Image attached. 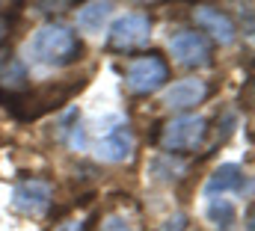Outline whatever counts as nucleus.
Returning a JSON list of instances; mask_svg holds the SVG:
<instances>
[{
  "mask_svg": "<svg viewBox=\"0 0 255 231\" xmlns=\"http://www.w3.org/2000/svg\"><path fill=\"white\" fill-rule=\"evenodd\" d=\"M83 86H86L83 77H65V80L39 86V89H27V92H21V95H0V101H3V107L9 110L12 118H18V121H33V118H39V116L60 110L63 104L71 101V95L80 92Z\"/></svg>",
  "mask_w": 255,
  "mask_h": 231,
  "instance_id": "1",
  "label": "nucleus"
},
{
  "mask_svg": "<svg viewBox=\"0 0 255 231\" xmlns=\"http://www.w3.org/2000/svg\"><path fill=\"white\" fill-rule=\"evenodd\" d=\"M80 54H83V45H80L77 33L65 24H45L30 39V57L42 65H51V68H65V65L77 62Z\"/></svg>",
  "mask_w": 255,
  "mask_h": 231,
  "instance_id": "2",
  "label": "nucleus"
},
{
  "mask_svg": "<svg viewBox=\"0 0 255 231\" xmlns=\"http://www.w3.org/2000/svg\"><path fill=\"white\" fill-rule=\"evenodd\" d=\"M211 127H208V118L202 116H193V113H184V116H175L169 118L163 127H160V145L166 148V154H193L202 148V142L208 139Z\"/></svg>",
  "mask_w": 255,
  "mask_h": 231,
  "instance_id": "3",
  "label": "nucleus"
},
{
  "mask_svg": "<svg viewBox=\"0 0 255 231\" xmlns=\"http://www.w3.org/2000/svg\"><path fill=\"white\" fill-rule=\"evenodd\" d=\"M166 80H169V62L160 57L157 51L133 57L125 68V86L133 95H151Z\"/></svg>",
  "mask_w": 255,
  "mask_h": 231,
  "instance_id": "4",
  "label": "nucleus"
},
{
  "mask_svg": "<svg viewBox=\"0 0 255 231\" xmlns=\"http://www.w3.org/2000/svg\"><path fill=\"white\" fill-rule=\"evenodd\" d=\"M169 54L184 68H205L214 62V45L199 30H178L169 36Z\"/></svg>",
  "mask_w": 255,
  "mask_h": 231,
  "instance_id": "5",
  "label": "nucleus"
},
{
  "mask_svg": "<svg viewBox=\"0 0 255 231\" xmlns=\"http://www.w3.org/2000/svg\"><path fill=\"white\" fill-rule=\"evenodd\" d=\"M151 36V18L145 12H128L119 21H113L110 33H107V45L110 51L128 54L133 48H142Z\"/></svg>",
  "mask_w": 255,
  "mask_h": 231,
  "instance_id": "6",
  "label": "nucleus"
},
{
  "mask_svg": "<svg viewBox=\"0 0 255 231\" xmlns=\"http://www.w3.org/2000/svg\"><path fill=\"white\" fill-rule=\"evenodd\" d=\"M98 231H148L142 208L130 196H113L98 214Z\"/></svg>",
  "mask_w": 255,
  "mask_h": 231,
  "instance_id": "7",
  "label": "nucleus"
},
{
  "mask_svg": "<svg viewBox=\"0 0 255 231\" xmlns=\"http://www.w3.org/2000/svg\"><path fill=\"white\" fill-rule=\"evenodd\" d=\"M54 202V184L45 178H27L18 181L15 193H12V208L24 217H42L51 211Z\"/></svg>",
  "mask_w": 255,
  "mask_h": 231,
  "instance_id": "8",
  "label": "nucleus"
},
{
  "mask_svg": "<svg viewBox=\"0 0 255 231\" xmlns=\"http://www.w3.org/2000/svg\"><path fill=\"white\" fill-rule=\"evenodd\" d=\"M214 86L202 77H184V80H175L166 95H163V104L169 110H196L199 104H205L211 98Z\"/></svg>",
  "mask_w": 255,
  "mask_h": 231,
  "instance_id": "9",
  "label": "nucleus"
},
{
  "mask_svg": "<svg viewBox=\"0 0 255 231\" xmlns=\"http://www.w3.org/2000/svg\"><path fill=\"white\" fill-rule=\"evenodd\" d=\"M193 18H196V24H199L205 33H211L214 42H220V45H232V42L238 39V27H235L232 15H229L226 9H220V6H196Z\"/></svg>",
  "mask_w": 255,
  "mask_h": 231,
  "instance_id": "10",
  "label": "nucleus"
},
{
  "mask_svg": "<svg viewBox=\"0 0 255 231\" xmlns=\"http://www.w3.org/2000/svg\"><path fill=\"white\" fill-rule=\"evenodd\" d=\"M98 157L107 163H125L133 157V133L130 127H116L98 142Z\"/></svg>",
  "mask_w": 255,
  "mask_h": 231,
  "instance_id": "11",
  "label": "nucleus"
},
{
  "mask_svg": "<svg viewBox=\"0 0 255 231\" xmlns=\"http://www.w3.org/2000/svg\"><path fill=\"white\" fill-rule=\"evenodd\" d=\"M244 187V172H241V166L238 163H223L220 169H214V175L208 178V184H205V196L208 199H214L217 193L223 196V193H229V190H241Z\"/></svg>",
  "mask_w": 255,
  "mask_h": 231,
  "instance_id": "12",
  "label": "nucleus"
},
{
  "mask_svg": "<svg viewBox=\"0 0 255 231\" xmlns=\"http://www.w3.org/2000/svg\"><path fill=\"white\" fill-rule=\"evenodd\" d=\"M27 89H30V77H27L24 62L6 59L0 65V95H21Z\"/></svg>",
  "mask_w": 255,
  "mask_h": 231,
  "instance_id": "13",
  "label": "nucleus"
},
{
  "mask_svg": "<svg viewBox=\"0 0 255 231\" xmlns=\"http://www.w3.org/2000/svg\"><path fill=\"white\" fill-rule=\"evenodd\" d=\"M113 15V3H86L77 12V27L86 33H101V27L107 24V18Z\"/></svg>",
  "mask_w": 255,
  "mask_h": 231,
  "instance_id": "14",
  "label": "nucleus"
},
{
  "mask_svg": "<svg viewBox=\"0 0 255 231\" xmlns=\"http://www.w3.org/2000/svg\"><path fill=\"white\" fill-rule=\"evenodd\" d=\"M148 172H151V178H157L163 184H172V181H178L181 175L187 172V160H181L175 154H160V157L151 160Z\"/></svg>",
  "mask_w": 255,
  "mask_h": 231,
  "instance_id": "15",
  "label": "nucleus"
},
{
  "mask_svg": "<svg viewBox=\"0 0 255 231\" xmlns=\"http://www.w3.org/2000/svg\"><path fill=\"white\" fill-rule=\"evenodd\" d=\"M205 217L217 231H229L235 223V205L229 199H211V205L205 208Z\"/></svg>",
  "mask_w": 255,
  "mask_h": 231,
  "instance_id": "16",
  "label": "nucleus"
},
{
  "mask_svg": "<svg viewBox=\"0 0 255 231\" xmlns=\"http://www.w3.org/2000/svg\"><path fill=\"white\" fill-rule=\"evenodd\" d=\"M54 231H89V220L86 217H71V220H63L60 226H54Z\"/></svg>",
  "mask_w": 255,
  "mask_h": 231,
  "instance_id": "17",
  "label": "nucleus"
},
{
  "mask_svg": "<svg viewBox=\"0 0 255 231\" xmlns=\"http://www.w3.org/2000/svg\"><path fill=\"white\" fill-rule=\"evenodd\" d=\"M184 229H187V217H184V214H175L172 220L163 223V229L160 231H184Z\"/></svg>",
  "mask_w": 255,
  "mask_h": 231,
  "instance_id": "18",
  "label": "nucleus"
},
{
  "mask_svg": "<svg viewBox=\"0 0 255 231\" xmlns=\"http://www.w3.org/2000/svg\"><path fill=\"white\" fill-rule=\"evenodd\" d=\"M42 12H60V9H65V6H71V3H36Z\"/></svg>",
  "mask_w": 255,
  "mask_h": 231,
  "instance_id": "19",
  "label": "nucleus"
},
{
  "mask_svg": "<svg viewBox=\"0 0 255 231\" xmlns=\"http://www.w3.org/2000/svg\"><path fill=\"white\" fill-rule=\"evenodd\" d=\"M6 36H9V21H6V15H0V51H3Z\"/></svg>",
  "mask_w": 255,
  "mask_h": 231,
  "instance_id": "20",
  "label": "nucleus"
}]
</instances>
